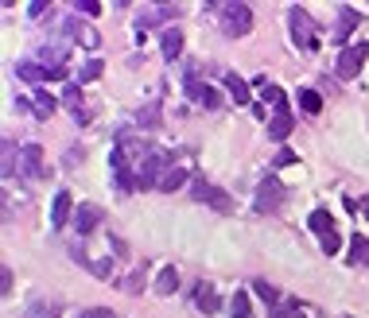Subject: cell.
<instances>
[{"instance_id": "d4e9b609", "label": "cell", "mask_w": 369, "mask_h": 318, "mask_svg": "<svg viewBox=\"0 0 369 318\" xmlns=\"http://www.w3.org/2000/svg\"><path fill=\"white\" fill-rule=\"evenodd\" d=\"M229 318H253V306H249V295L238 291L229 299Z\"/></svg>"}, {"instance_id": "f546056e", "label": "cell", "mask_w": 369, "mask_h": 318, "mask_svg": "<svg viewBox=\"0 0 369 318\" xmlns=\"http://www.w3.org/2000/svg\"><path fill=\"white\" fill-rule=\"evenodd\" d=\"M62 101H66V109H82V90L78 85H62Z\"/></svg>"}, {"instance_id": "7402d4cb", "label": "cell", "mask_w": 369, "mask_h": 318, "mask_svg": "<svg viewBox=\"0 0 369 318\" xmlns=\"http://www.w3.org/2000/svg\"><path fill=\"white\" fill-rule=\"evenodd\" d=\"M16 74H20V78H24V82H47V70H43V66H39V62H20V66H16Z\"/></svg>"}, {"instance_id": "ba28073f", "label": "cell", "mask_w": 369, "mask_h": 318, "mask_svg": "<svg viewBox=\"0 0 369 318\" xmlns=\"http://www.w3.org/2000/svg\"><path fill=\"white\" fill-rule=\"evenodd\" d=\"M187 94H191L194 101H199V105H206V109H218V105H222V97H218L214 85L199 82V78H187Z\"/></svg>"}, {"instance_id": "f35d334b", "label": "cell", "mask_w": 369, "mask_h": 318, "mask_svg": "<svg viewBox=\"0 0 369 318\" xmlns=\"http://www.w3.org/2000/svg\"><path fill=\"white\" fill-rule=\"evenodd\" d=\"M82 318H113V310H105V306H94V310H86Z\"/></svg>"}, {"instance_id": "1f68e13d", "label": "cell", "mask_w": 369, "mask_h": 318, "mask_svg": "<svg viewBox=\"0 0 369 318\" xmlns=\"http://www.w3.org/2000/svg\"><path fill=\"white\" fill-rule=\"evenodd\" d=\"M24 318H59V315H55V310H51V306H43V303H36V306H31V310H27V315Z\"/></svg>"}, {"instance_id": "9c48e42d", "label": "cell", "mask_w": 369, "mask_h": 318, "mask_svg": "<svg viewBox=\"0 0 369 318\" xmlns=\"http://www.w3.org/2000/svg\"><path fill=\"white\" fill-rule=\"evenodd\" d=\"M66 222H74V202H71L66 190H59V194H55V206H51V225L62 229Z\"/></svg>"}, {"instance_id": "d6a6232c", "label": "cell", "mask_w": 369, "mask_h": 318, "mask_svg": "<svg viewBox=\"0 0 369 318\" xmlns=\"http://www.w3.org/2000/svg\"><path fill=\"white\" fill-rule=\"evenodd\" d=\"M140 287H144V271H132L129 280H125V291H132V295H136Z\"/></svg>"}, {"instance_id": "4fadbf2b", "label": "cell", "mask_w": 369, "mask_h": 318, "mask_svg": "<svg viewBox=\"0 0 369 318\" xmlns=\"http://www.w3.org/2000/svg\"><path fill=\"white\" fill-rule=\"evenodd\" d=\"M354 27H357V12H354V8H342V12H338V27H334V43L342 47Z\"/></svg>"}, {"instance_id": "5b68a950", "label": "cell", "mask_w": 369, "mask_h": 318, "mask_svg": "<svg viewBox=\"0 0 369 318\" xmlns=\"http://www.w3.org/2000/svg\"><path fill=\"white\" fill-rule=\"evenodd\" d=\"M288 24H292V39H296V47H303V51L315 47V20H311L303 8H292V12H288Z\"/></svg>"}, {"instance_id": "8992f818", "label": "cell", "mask_w": 369, "mask_h": 318, "mask_svg": "<svg viewBox=\"0 0 369 318\" xmlns=\"http://www.w3.org/2000/svg\"><path fill=\"white\" fill-rule=\"evenodd\" d=\"M20 175L24 178H47L51 167L43 163V148L39 144H24L20 148Z\"/></svg>"}, {"instance_id": "4dcf8cb0", "label": "cell", "mask_w": 369, "mask_h": 318, "mask_svg": "<svg viewBox=\"0 0 369 318\" xmlns=\"http://www.w3.org/2000/svg\"><path fill=\"white\" fill-rule=\"evenodd\" d=\"M268 318H303V306L299 303H284V306H272Z\"/></svg>"}, {"instance_id": "7c38bea8", "label": "cell", "mask_w": 369, "mask_h": 318, "mask_svg": "<svg viewBox=\"0 0 369 318\" xmlns=\"http://www.w3.org/2000/svg\"><path fill=\"white\" fill-rule=\"evenodd\" d=\"M183 183H187V167L171 163V167L164 171V175H160V187H155V190H164V194H175V190L183 187Z\"/></svg>"}, {"instance_id": "d6986e66", "label": "cell", "mask_w": 369, "mask_h": 318, "mask_svg": "<svg viewBox=\"0 0 369 318\" xmlns=\"http://www.w3.org/2000/svg\"><path fill=\"white\" fill-rule=\"evenodd\" d=\"M226 90H229V97H233L238 105H249V82H245V78H238V74H226Z\"/></svg>"}, {"instance_id": "9a60e30c", "label": "cell", "mask_w": 369, "mask_h": 318, "mask_svg": "<svg viewBox=\"0 0 369 318\" xmlns=\"http://www.w3.org/2000/svg\"><path fill=\"white\" fill-rule=\"evenodd\" d=\"M179 55H183V31H179V27H167L164 31V59L175 62Z\"/></svg>"}, {"instance_id": "3957f363", "label": "cell", "mask_w": 369, "mask_h": 318, "mask_svg": "<svg viewBox=\"0 0 369 318\" xmlns=\"http://www.w3.org/2000/svg\"><path fill=\"white\" fill-rule=\"evenodd\" d=\"M366 59H369V43H354V47H346L342 55H338V62H334V74L350 82V78H357V74H361Z\"/></svg>"}, {"instance_id": "e575fe53", "label": "cell", "mask_w": 369, "mask_h": 318, "mask_svg": "<svg viewBox=\"0 0 369 318\" xmlns=\"http://www.w3.org/2000/svg\"><path fill=\"white\" fill-rule=\"evenodd\" d=\"M78 12H86V16H97V12H101V4H97V0H78Z\"/></svg>"}, {"instance_id": "44dd1931", "label": "cell", "mask_w": 369, "mask_h": 318, "mask_svg": "<svg viewBox=\"0 0 369 318\" xmlns=\"http://www.w3.org/2000/svg\"><path fill=\"white\" fill-rule=\"evenodd\" d=\"M350 264H369V241H366V233L350 237Z\"/></svg>"}, {"instance_id": "2e32d148", "label": "cell", "mask_w": 369, "mask_h": 318, "mask_svg": "<svg viewBox=\"0 0 369 318\" xmlns=\"http://www.w3.org/2000/svg\"><path fill=\"white\" fill-rule=\"evenodd\" d=\"M292 124H296V120H292V113H288V109H276L272 124H268V136H272V140H284L288 132H292Z\"/></svg>"}, {"instance_id": "d590c367", "label": "cell", "mask_w": 369, "mask_h": 318, "mask_svg": "<svg viewBox=\"0 0 369 318\" xmlns=\"http://www.w3.org/2000/svg\"><path fill=\"white\" fill-rule=\"evenodd\" d=\"M296 159H299L296 152H280V155H276V159H272V163H276V167H292V163H296Z\"/></svg>"}, {"instance_id": "8fae6325", "label": "cell", "mask_w": 369, "mask_h": 318, "mask_svg": "<svg viewBox=\"0 0 369 318\" xmlns=\"http://www.w3.org/2000/svg\"><path fill=\"white\" fill-rule=\"evenodd\" d=\"M194 306H199L203 315H218L222 299H218V291L210 287V283H194Z\"/></svg>"}, {"instance_id": "4316f807", "label": "cell", "mask_w": 369, "mask_h": 318, "mask_svg": "<svg viewBox=\"0 0 369 318\" xmlns=\"http://www.w3.org/2000/svg\"><path fill=\"white\" fill-rule=\"evenodd\" d=\"M101 70H105V66H101L97 59L82 62V66H78V82H97V78H101Z\"/></svg>"}, {"instance_id": "5bb4252c", "label": "cell", "mask_w": 369, "mask_h": 318, "mask_svg": "<svg viewBox=\"0 0 369 318\" xmlns=\"http://www.w3.org/2000/svg\"><path fill=\"white\" fill-rule=\"evenodd\" d=\"M16 167H20V148H16V140H4V155H0V175L12 178Z\"/></svg>"}, {"instance_id": "836d02e7", "label": "cell", "mask_w": 369, "mask_h": 318, "mask_svg": "<svg viewBox=\"0 0 369 318\" xmlns=\"http://www.w3.org/2000/svg\"><path fill=\"white\" fill-rule=\"evenodd\" d=\"M90 268H94L97 276H101V280H109V276H113V264H109V260H94Z\"/></svg>"}, {"instance_id": "7a4b0ae2", "label": "cell", "mask_w": 369, "mask_h": 318, "mask_svg": "<svg viewBox=\"0 0 369 318\" xmlns=\"http://www.w3.org/2000/svg\"><path fill=\"white\" fill-rule=\"evenodd\" d=\"M307 225H311V233H319V245H322V252H327V256H334V252L342 248V237H338V229H334L331 210H315L307 217Z\"/></svg>"}, {"instance_id": "e0dca14e", "label": "cell", "mask_w": 369, "mask_h": 318, "mask_svg": "<svg viewBox=\"0 0 369 318\" xmlns=\"http://www.w3.org/2000/svg\"><path fill=\"white\" fill-rule=\"evenodd\" d=\"M62 27H66V31H74V39H78L82 47H90V51H94L97 43H101V36H97L94 27H82V24H74V20H66Z\"/></svg>"}, {"instance_id": "f1b7e54d", "label": "cell", "mask_w": 369, "mask_h": 318, "mask_svg": "<svg viewBox=\"0 0 369 318\" xmlns=\"http://www.w3.org/2000/svg\"><path fill=\"white\" fill-rule=\"evenodd\" d=\"M253 291L261 295V299H264V303H268V306H272V303H280V291H276L272 283H264V280H257V283H253Z\"/></svg>"}, {"instance_id": "ac0fdd59", "label": "cell", "mask_w": 369, "mask_h": 318, "mask_svg": "<svg viewBox=\"0 0 369 318\" xmlns=\"http://www.w3.org/2000/svg\"><path fill=\"white\" fill-rule=\"evenodd\" d=\"M179 291V268H164L155 276V295H175Z\"/></svg>"}, {"instance_id": "484cf974", "label": "cell", "mask_w": 369, "mask_h": 318, "mask_svg": "<svg viewBox=\"0 0 369 318\" xmlns=\"http://www.w3.org/2000/svg\"><path fill=\"white\" fill-rule=\"evenodd\" d=\"M296 101H299V109H303V113H319V109H322V97L315 94V90H299Z\"/></svg>"}, {"instance_id": "52a82bcc", "label": "cell", "mask_w": 369, "mask_h": 318, "mask_svg": "<svg viewBox=\"0 0 369 318\" xmlns=\"http://www.w3.org/2000/svg\"><path fill=\"white\" fill-rule=\"evenodd\" d=\"M280 202H284V187L276 178H264L261 187H257V213H272Z\"/></svg>"}, {"instance_id": "8d00e7d4", "label": "cell", "mask_w": 369, "mask_h": 318, "mask_svg": "<svg viewBox=\"0 0 369 318\" xmlns=\"http://www.w3.org/2000/svg\"><path fill=\"white\" fill-rule=\"evenodd\" d=\"M47 12V0H36V4H31V8H27V16H31V20H39V16Z\"/></svg>"}, {"instance_id": "6da1fadb", "label": "cell", "mask_w": 369, "mask_h": 318, "mask_svg": "<svg viewBox=\"0 0 369 318\" xmlns=\"http://www.w3.org/2000/svg\"><path fill=\"white\" fill-rule=\"evenodd\" d=\"M214 8H218V20H222V31H226L229 39L249 36V27H253V8H249V4H241V0H226V4H214Z\"/></svg>"}, {"instance_id": "30bf717a", "label": "cell", "mask_w": 369, "mask_h": 318, "mask_svg": "<svg viewBox=\"0 0 369 318\" xmlns=\"http://www.w3.org/2000/svg\"><path fill=\"white\" fill-rule=\"evenodd\" d=\"M74 229H78V233H94L97 225H101V210H97V206H78V210H74Z\"/></svg>"}, {"instance_id": "74e56055", "label": "cell", "mask_w": 369, "mask_h": 318, "mask_svg": "<svg viewBox=\"0 0 369 318\" xmlns=\"http://www.w3.org/2000/svg\"><path fill=\"white\" fill-rule=\"evenodd\" d=\"M0 291H4V295L12 291V271H8V268L0 271Z\"/></svg>"}, {"instance_id": "cb8c5ba5", "label": "cell", "mask_w": 369, "mask_h": 318, "mask_svg": "<svg viewBox=\"0 0 369 318\" xmlns=\"http://www.w3.org/2000/svg\"><path fill=\"white\" fill-rule=\"evenodd\" d=\"M136 124H140V129H160V101L144 105L140 113H136Z\"/></svg>"}, {"instance_id": "277c9868", "label": "cell", "mask_w": 369, "mask_h": 318, "mask_svg": "<svg viewBox=\"0 0 369 318\" xmlns=\"http://www.w3.org/2000/svg\"><path fill=\"white\" fill-rule=\"evenodd\" d=\"M191 194L199 202H206V206H214L218 213H233V198H229L222 187H210L206 178H194V187H191Z\"/></svg>"}, {"instance_id": "ab89813d", "label": "cell", "mask_w": 369, "mask_h": 318, "mask_svg": "<svg viewBox=\"0 0 369 318\" xmlns=\"http://www.w3.org/2000/svg\"><path fill=\"white\" fill-rule=\"evenodd\" d=\"M357 206H361V210H366V213H369V198H361V202H357Z\"/></svg>"}, {"instance_id": "83f0119b", "label": "cell", "mask_w": 369, "mask_h": 318, "mask_svg": "<svg viewBox=\"0 0 369 318\" xmlns=\"http://www.w3.org/2000/svg\"><path fill=\"white\" fill-rule=\"evenodd\" d=\"M261 97H264V101H268L272 109H284V90H280V85L264 82V85H261Z\"/></svg>"}, {"instance_id": "ffe728a7", "label": "cell", "mask_w": 369, "mask_h": 318, "mask_svg": "<svg viewBox=\"0 0 369 318\" xmlns=\"http://www.w3.org/2000/svg\"><path fill=\"white\" fill-rule=\"evenodd\" d=\"M31 113H36L39 120L55 117V97H51L47 90H36V101H31Z\"/></svg>"}, {"instance_id": "603a6c76", "label": "cell", "mask_w": 369, "mask_h": 318, "mask_svg": "<svg viewBox=\"0 0 369 318\" xmlns=\"http://www.w3.org/2000/svg\"><path fill=\"white\" fill-rule=\"evenodd\" d=\"M171 16H175V8H152V12H140L136 27H155V24H164V20H171Z\"/></svg>"}]
</instances>
